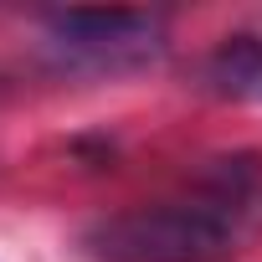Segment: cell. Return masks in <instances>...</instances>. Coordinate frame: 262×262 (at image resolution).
I'll return each instance as SVG.
<instances>
[{
  "mask_svg": "<svg viewBox=\"0 0 262 262\" xmlns=\"http://www.w3.org/2000/svg\"><path fill=\"white\" fill-rule=\"evenodd\" d=\"M262 231V170L216 160L190 195L103 216L88 231L98 262H231Z\"/></svg>",
  "mask_w": 262,
  "mask_h": 262,
  "instance_id": "6da1fadb",
  "label": "cell"
},
{
  "mask_svg": "<svg viewBox=\"0 0 262 262\" xmlns=\"http://www.w3.org/2000/svg\"><path fill=\"white\" fill-rule=\"evenodd\" d=\"M47 47L72 72H139L155 67L170 47L165 16L155 11H52L47 16Z\"/></svg>",
  "mask_w": 262,
  "mask_h": 262,
  "instance_id": "7a4b0ae2",
  "label": "cell"
},
{
  "mask_svg": "<svg viewBox=\"0 0 262 262\" xmlns=\"http://www.w3.org/2000/svg\"><path fill=\"white\" fill-rule=\"evenodd\" d=\"M201 82H206V93H216V98L262 103V36H252V31L221 36V41L206 52V62H201Z\"/></svg>",
  "mask_w": 262,
  "mask_h": 262,
  "instance_id": "3957f363",
  "label": "cell"
}]
</instances>
